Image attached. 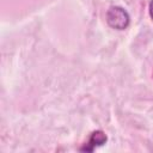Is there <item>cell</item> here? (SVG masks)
<instances>
[{
    "instance_id": "obj_3",
    "label": "cell",
    "mask_w": 153,
    "mask_h": 153,
    "mask_svg": "<svg viewBox=\"0 0 153 153\" xmlns=\"http://www.w3.org/2000/svg\"><path fill=\"white\" fill-rule=\"evenodd\" d=\"M148 12H149V16H151V18H152V20H153V0H151V2H149Z\"/></svg>"
},
{
    "instance_id": "obj_2",
    "label": "cell",
    "mask_w": 153,
    "mask_h": 153,
    "mask_svg": "<svg viewBox=\"0 0 153 153\" xmlns=\"http://www.w3.org/2000/svg\"><path fill=\"white\" fill-rule=\"evenodd\" d=\"M106 140H108V137H106V135L103 130H94V131L91 133V135L88 137V141L80 148V151L92 152L96 147L103 146L106 142Z\"/></svg>"
},
{
    "instance_id": "obj_1",
    "label": "cell",
    "mask_w": 153,
    "mask_h": 153,
    "mask_svg": "<svg viewBox=\"0 0 153 153\" xmlns=\"http://www.w3.org/2000/svg\"><path fill=\"white\" fill-rule=\"evenodd\" d=\"M106 23L112 29L124 30L130 23V17L123 7L111 6L106 12Z\"/></svg>"
}]
</instances>
